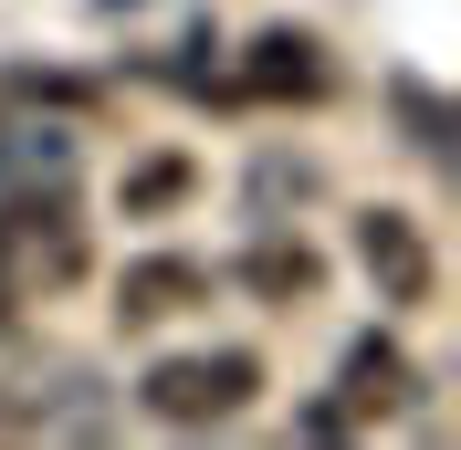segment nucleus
<instances>
[{"mask_svg": "<svg viewBox=\"0 0 461 450\" xmlns=\"http://www.w3.org/2000/svg\"><path fill=\"white\" fill-rule=\"evenodd\" d=\"M0 283H42V293L85 283V220H74L63 168L42 178V189H32V178L0 189Z\"/></svg>", "mask_w": 461, "mask_h": 450, "instance_id": "f03ea898", "label": "nucleus"}, {"mask_svg": "<svg viewBox=\"0 0 461 450\" xmlns=\"http://www.w3.org/2000/svg\"><path fill=\"white\" fill-rule=\"evenodd\" d=\"M241 94H262V105H315V94H325V42H315V32H294V22L252 32Z\"/></svg>", "mask_w": 461, "mask_h": 450, "instance_id": "423d86ee", "label": "nucleus"}, {"mask_svg": "<svg viewBox=\"0 0 461 450\" xmlns=\"http://www.w3.org/2000/svg\"><path fill=\"white\" fill-rule=\"evenodd\" d=\"M399 105H409V147H420V158H451V115H440V94L430 85H399Z\"/></svg>", "mask_w": 461, "mask_h": 450, "instance_id": "1a4fd4ad", "label": "nucleus"}, {"mask_svg": "<svg viewBox=\"0 0 461 450\" xmlns=\"http://www.w3.org/2000/svg\"><path fill=\"white\" fill-rule=\"evenodd\" d=\"M189 199H200V158H178V147H147V158H126V178H115V210H126V220H168Z\"/></svg>", "mask_w": 461, "mask_h": 450, "instance_id": "0eeeda50", "label": "nucleus"}, {"mask_svg": "<svg viewBox=\"0 0 461 450\" xmlns=\"http://www.w3.org/2000/svg\"><path fill=\"white\" fill-rule=\"evenodd\" d=\"M11 325H22V283H0V336H11Z\"/></svg>", "mask_w": 461, "mask_h": 450, "instance_id": "f8f14e48", "label": "nucleus"}, {"mask_svg": "<svg viewBox=\"0 0 461 450\" xmlns=\"http://www.w3.org/2000/svg\"><path fill=\"white\" fill-rule=\"evenodd\" d=\"M357 273L377 283V304L388 314H430L440 304V241L420 210H399V199H377V210H357Z\"/></svg>", "mask_w": 461, "mask_h": 450, "instance_id": "7ed1b4c3", "label": "nucleus"}, {"mask_svg": "<svg viewBox=\"0 0 461 450\" xmlns=\"http://www.w3.org/2000/svg\"><path fill=\"white\" fill-rule=\"evenodd\" d=\"M210 262L200 252H137L126 273H115V325H168V314H189V304H210Z\"/></svg>", "mask_w": 461, "mask_h": 450, "instance_id": "39448f33", "label": "nucleus"}, {"mask_svg": "<svg viewBox=\"0 0 461 450\" xmlns=\"http://www.w3.org/2000/svg\"><path fill=\"white\" fill-rule=\"evenodd\" d=\"M241 283H252L262 304H315L325 252H315V241H284V230H262L252 252H241Z\"/></svg>", "mask_w": 461, "mask_h": 450, "instance_id": "6e6552de", "label": "nucleus"}, {"mask_svg": "<svg viewBox=\"0 0 461 450\" xmlns=\"http://www.w3.org/2000/svg\"><path fill=\"white\" fill-rule=\"evenodd\" d=\"M420 388H430V377H420V356H409L399 336H346V356H336V398H325V409H336L346 429H377V419H409V409H420Z\"/></svg>", "mask_w": 461, "mask_h": 450, "instance_id": "20e7f679", "label": "nucleus"}, {"mask_svg": "<svg viewBox=\"0 0 461 450\" xmlns=\"http://www.w3.org/2000/svg\"><path fill=\"white\" fill-rule=\"evenodd\" d=\"M11 94L22 105H95V85H74V74H11Z\"/></svg>", "mask_w": 461, "mask_h": 450, "instance_id": "9d476101", "label": "nucleus"}, {"mask_svg": "<svg viewBox=\"0 0 461 450\" xmlns=\"http://www.w3.org/2000/svg\"><path fill=\"white\" fill-rule=\"evenodd\" d=\"M22 429H42V398L11 388V398H0V440H22Z\"/></svg>", "mask_w": 461, "mask_h": 450, "instance_id": "9b49d317", "label": "nucleus"}, {"mask_svg": "<svg viewBox=\"0 0 461 450\" xmlns=\"http://www.w3.org/2000/svg\"><path fill=\"white\" fill-rule=\"evenodd\" d=\"M262 398V356L252 346H189V356H158L137 377V409L158 429H230Z\"/></svg>", "mask_w": 461, "mask_h": 450, "instance_id": "f257e3e1", "label": "nucleus"}]
</instances>
